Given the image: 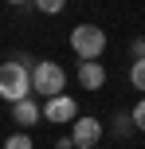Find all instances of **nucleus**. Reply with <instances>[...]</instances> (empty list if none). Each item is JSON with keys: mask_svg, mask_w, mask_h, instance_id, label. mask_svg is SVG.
I'll return each instance as SVG.
<instances>
[{"mask_svg": "<svg viewBox=\"0 0 145 149\" xmlns=\"http://www.w3.org/2000/svg\"><path fill=\"white\" fill-rule=\"evenodd\" d=\"M31 67H24L20 59H8L0 63V98H4L8 106L24 102V98H31Z\"/></svg>", "mask_w": 145, "mask_h": 149, "instance_id": "obj_1", "label": "nucleus"}, {"mask_svg": "<svg viewBox=\"0 0 145 149\" xmlns=\"http://www.w3.org/2000/svg\"><path fill=\"white\" fill-rule=\"evenodd\" d=\"M71 47H75L78 63L83 59H98V55L106 51V31H102L98 24H78V28L71 31Z\"/></svg>", "mask_w": 145, "mask_h": 149, "instance_id": "obj_2", "label": "nucleus"}, {"mask_svg": "<svg viewBox=\"0 0 145 149\" xmlns=\"http://www.w3.org/2000/svg\"><path fill=\"white\" fill-rule=\"evenodd\" d=\"M31 86H35V94H43V98H59L63 86H67V71H63L59 63L43 59V63H35V71H31Z\"/></svg>", "mask_w": 145, "mask_h": 149, "instance_id": "obj_3", "label": "nucleus"}, {"mask_svg": "<svg viewBox=\"0 0 145 149\" xmlns=\"http://www.w3.org/2000/svg\"><path fill=\"white\" fill-rule=\"evenodd\" d=\"M71 141H75V149H94L102 141V122L98 118H75L71 122Z\"/></svg>", "mask_w": 145, "mask_h": 149, "instance_id": "obj_4", "label": "nucleus"}, {"mask_svg": "<svg viewBox=\"0 0 145 149\" xmlns=\"http://www.w3.org/2000/svg\"><path fill=\"white\" fill-rule=\"evenodd\" d=\"M43 118H47V122H59V126H63V122H75V118H78V102H75L71 94L47 98V106H43Z\"/></svg>", "mask_w": 145, "mask_h": 149, "instance_id": "obj_5", "label": "nucleus"}, {"mask_svg": "<svg viewBox=\"0 0 145 149\" xmlns=\"http://www.w3.org/2000/svg\"><path fill=\"white\" fill-rule=\"evenodd\" d=\"M78 82H83L86 90H102L106 86V67H102L98 59H83L78 63Z\"/></svg>", "mask_w": 145, "mask_h": 149, "instance_id": "obj_6", "label": "nucleus"}, {"mask_svg": "<svg viewBox=\"0 0 145 149\" xmlns=\"http://www.w3.org/2000/svg\"><path fill=\"white\" fill-rule=\"evenodd\" d=\"M39 118H43V110H39L31 98H24V102H16V106H12V122H16L20 130H31Z\"/></svg>", "mask_w": 145, "mask_h": 149, "instance_id": "obj_7", "label": "nucleus"}, {"mask_svg": "<svg viewBox=\"0 0 145 149\" xmlns=\"http://www.w3.org/2000/svg\"><path fill=\"white\" fill-rule=\"evenodd\" d=\"M130 86L145 94V59H133V67H130Z\"/></svg>", "mask_w": 145, "mask_h": 149, "instance_id": "obj_8", "label": "nucleus"}, {"mask_svg": "<svg viewBox=\"0 0 145 149\" xmlns=\"http://www.w3.org/2000/svg\"><path fill=\"white\" fill-rule=\"evenodd\" d=\"M130 130H137V126H133V114H118V122H114V134H118V137H126Z\"/></svg>", "mask_w": 145, "mask_h": 149, "instance_id": "obj_9", "label": "nucleus"}, {"mask_svg": "<svg viewBox=\"0 0 145 149\" xmlns=\"http://www.w3.org/2000/svg\"><path fill=\"white\" fill-rule=\"evenodd\" d=\"M4 149H31V137H28V134H12V137L4 141Z\"/></svg>", "mask_w": 145, "mask_h": 149, "instance_id": "obj_10", "label": "nucleus"}, {"mask_svg": "<svg viewBox=\"0 0 145 149\" xmlns=\"http://www.w3.org/2000/svg\"><path fill=\"white\" fill-rule=\"evenodd\" d=\"M130 114H133V126H137V130H141V134H145V94H141V102H137V106H133V110H130Z\"/></svg>", "mask_w": 145, "mask_h": 149, "instance_id": "obj_11", "label": "nucleus"}, {"mask_svg": "<svg viewBox=\"0 0 145 149\" xmlns=\"http://www.w3.org/2000/svg\"><path fill=\"white\" fill-rule=\"evenodd\" d=\"M63 4H67V0H35V8L47 12V16H51V12H63Z\"/></svg>", "mask_w": 145, "mask_h": 149, "instance_id": "obj_12", "label": "nucleus"}, {"mask_svg": "<svg viewBox=\"0 0 145 149\" xmlns=\"http://www.w3.org/2000/svg\"><path fill=\"white\" fill-rule=\"evenodd\" d=\"M130 51L137 55V59H145V36H137V39H133V43H130Z\"/></svg>", "mask_w": 145, "mask_h": 149, "instance_id": "obj_13", "label": "nucleus"}, {"mask_svg": "<svg viewBox=\"0 0 145 149\" xmlns=\"http://www.w3.org/2000/svg\"><path fill=\"white\" fill-rule=\"evenodd\" d=\"M55 149H75V141H71V137H59V141H55Z\"/></svg>", "mask_w": 145, "mask_h": 149, "instance_id": "obj_14", "label": "nucleus"}, {"mask_svg": "<svg viewBox=\"0 0 145 149\" xmlns=\"http://www.w3.org/2000/svg\"><path fill=\"white\" fill-rule=\"evenodd\" d=\"M8 4H24V0H8Z\"/></svg>", "mask_w": 145, "mask_h": 149, "instance_id": "obj_15", "label": "nucleus"}]
</instances>
